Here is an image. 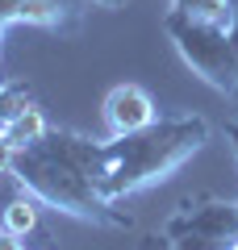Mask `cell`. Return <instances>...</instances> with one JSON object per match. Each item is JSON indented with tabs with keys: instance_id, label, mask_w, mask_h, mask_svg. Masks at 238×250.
I'll use <instances>...</instances> for the list:
<instances>
[{
	"instance_id": "6da1fadb",
	"label": "cell",
	"mask_w": 238,
	"mask_h": 250,
	"mask_svg": "<svg viewBox=\"0 0 238 250\" xmlns=\"http://www.w3.org/2000/svg\"><path fill=\"white\" fill-rule=\"evenodd\" d=\"M96 154L100 138L75 134V129H46L38 142L21 146L13 159V175L25 192H34L46 208L88 225H109V229H130L134 217L121 213L113 200L100 196L96 188Z\"/></svg>"
},
{
	"instance_id": "7a4b0ae2",
	"label": "cell",
	"mask_w": 238,
	"mask_h": 250,
	"mask_svg": "<svg viewBox=\"0 0 238 250\" xmlns=\"http://www.w3.org/2000/svg\"><path fill=\"white\" fill-rule=\"evenodd\" d=\"M209 142V121L196 113H171L155 117L146 129L134 134H113L109 142H100L96 154V188L105 200H125L138 196L146 188L171 179L201 146Z\"/></svg>"
},
{
	"instance_id": "3957f363",
	"label": "cell",
	"mask_w": 238,
	"mask_h": 250,
	"mask_svg": "<svg viewBox=\"0 0 238 250\" xmlns=\"http://www.w3.org/2000/svg\"><path fill=\"white\" fill-rule=\"evenodd\" d=\"M163 34L171 38L176 54L192 67V75H201L213 92L238 100V50L230 42V25L167 9L163 13Z\"/></svg>"
},
{
	"instance_id": "277c9868",
	"label": "cell",
	"mask_w": 238,
	"mask_h": 250,
	"mask_svg": "<svg viewBox=\"0 0 238 250\" xmlns=\"http://www.w3.org/2000/svg\"><path fill=\"white\" fill-rule=\"evenodd\" d=\"M171 250H234L238 246V200L188 196L163 221Z\"/></svg>"
},
{
	"instance_id": "5b68a950",
	"label": "cell",
	"mask_w": 238,
	"mask_h": 250,
	"mask_svg": "<svg viewBox=\"0 0 238 250\" xmlns=\"http://www.w3.org/2000/svg\"><path fill=\"white\" fill-rule=\"evenodd\" d=\"M155 117H159V108H155V100H150V92L142 88V83H117V88H109V96H105V121H109L113 134L146 129Z\"/></svg>"
},
{
	"instance_id": "8992f818",
	"label": "cell",
	"mask_w": 238,
	"mask_h": 250,
	"mask_svg": "<svg viewBox=\"0 0 238 250\" xmlns=\"http://www.w3.org/2000/svg\"><path fill=\"white\" fill-rule=\"evenodd\" d=\"M13 179H17V175H13ZM38 221H42V200H38L34 192H25L21 184H13V192L4 196V205H0V229L25 238V233L38 229Z\"/></svg>"
},
{
	"instance_id": "52a82bcc",
	"label": "cell",
	"mask_w": 238,
	"mask_h": 250,
	"mask_svg": "<svg viewBox=\"0 0 238 250\" xmlns=\"http://www.w3.org/2000/svg\"><path fill=\"white\" fill-rule=\"evenodd\" d=\"M46 129H50V125H46V113H42L38 104H25V108H17V113L4 121V129H0V134H4V138H9V142L21 150V146L38 142Z\"/></svg>"
},
{
	"instance_id": "ba28073f",
	"label": "cell",
	"mask_w": 238,
	"mask_h": 250,
	"mask_svg": "<svg viewBox=\"0 0 238 250\" xmlns=\"http://www.w3.org/2000/svg\"><path fill=\"white\" fill-rule=\"evenodd\" d=\"M167 9L188 13V17H201V21L230 25V9H234V0H167Z\"/></svg>"
},
{
	"instance_id": "9c48e42d",
	"label": "cell",
	"mask_w": 238,
	"mask_h": 250,
	"mask_svg": "<svg viewBox=\"0 0 238 250\" xmlns=\"http://www.w3.org/2000/svg\"><path fill=\"white\" fill-rule=\"evenodd\" d=\"M13 159H17V146L0 134V175H9V171H13Z\"/></svg>"
},
{
	"instance_id": "30bf717a",
	"label": "cell",
	"mask_w": 238,
	"mask_h": 250,
	"mask_svg": "<svg viewBox=\"0 0 238 250\" xmlns=\"http://www.w3.org/2000/svg\"><path fill=\"white\" fill-rule=\"evenodd\" d=\"M0 250H25V242H21L17 233H9V229H0Z\"/></svg>"
},
{
	"instance_id": "8fae6325",
	"label": "cell",
	"mask_w": 238,
	"mask_h": 250,
	"mask_svg": "<svg viewBox=\"0 0 238 250\" xmlns=\"http://www.w3.org/2000/svg\"><path fill=\"white\" fill-rule=\"evenodd\" d=\"M230 42L238 50V0H234V9H230Z\"/></svg>"
},
{
	"instance_id": "7c38bea8",
	"label": "cell",
	"mask_w": 238,
	"mask_h": 250,
	"mask_svg": "<svg viewBox=\"0 0 238 250\" xmlns=\"http://www.w3.org/2000/svg\"><path fill=\"white\" fill-rule=\"evenodd\" d=\"M92 4H96V9H109V13H117V9H125L130 0H92Z\"/></svg>"
},
{
	"instance_id": "4fadbf2b",
	"label": "cell",
	"mask_w": 238,
	"mask_h": 250,
	"mask_svg": "<svg viewBox=\"0 0 238 250\" xmlns=\"http://www.w3.org/2000/svg\"><path fill=\"white\" fill-rule=\"evenodd\" d=\"M221 134H226V138H230V146H234V154H238V121H230V125H226V129H221Z\"/></svg>"
},
{
	"instance_id": "5bb4252c",
	"label": "cell",
	"mask_w": 238,
	"mask_h": 250,
	"mask_svg": "<svg viewBox=\"0 0 238 250\" xmlns=\"http://www.w3.org/2000/svg\"><path fill=\"white\" fill-rule=\"evenodd\" d=\"M0 80H4V75H0Z\"/></svg>"
},
{
	"instance_id": "9a60e30c",
	"label": "cell",
	"mask_w": 238,
	"mask_h": 250,
	"mask_svg": "<svg viewBox=\"0 0 238 250\" xmlns=\"http://www.w3.org/2000/svg\"><path fill=\"white\" fill-rule=\"evenodd\" d=\"M234 250H238V246H234Z\"/></svg>"
}]
</instances>
